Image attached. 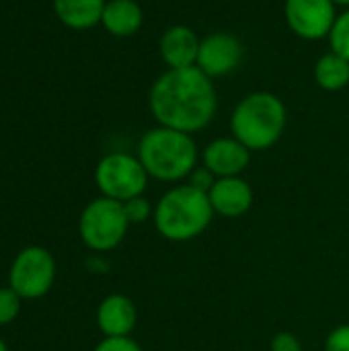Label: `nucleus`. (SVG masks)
Here are the masks:
<instances>
[{
    "instance_id": "22",
    "label": "nucleus",
    "mask_w": 349,
    "mask_h": 351,
    "mask_svg": "<svg viewBox=\"0 0 349 351\" xmlns=\"http://www.w3.org/2000/svg\"><path fill=\"white\" fill-rule=\"evenodd\" d=\"M325 351H349V325L335 327L327 339H325Z\"/></svg>"
},
{
    "instance_id": "1",
    "label": "nucleus",
    "mask_w": 349,
    "mask_h": 351,
    "mask_svg": "<svg viewBox=\"0 0 349 351\" xmlns=\"http://www.w3.org/2000/svg\"><path fill=\"white\" fill-rule=\"evenodd\" d=\"M148 107L158 125L195 134L206 130L218 109L214 80L197 66L169 68L150 86Z\"/></svg>"
},
{
    "instance_id": "19",
    "label": "nucleus",
    "mask_w": 349,
    "mask_h": 351,
    "mask_svg": "<svg viewBox=\"0 0 349 351\" xmlns=\"http://www.w3.org/2000/svg\"><path fill=\"white\" fill-rule=\"evenodd\" d=\"M123 210H125L130 224H144L150 216H154V208L150 206V202L144 195L123 202Z\"/></svg>"
},
{
    "instance_id": "14",
    "label": "nucleus",
    "mask_w": 349,
    "mask_h": 351,
    "mask_svg": "<svg viewBox=\"0 0 349 351\" xmlns=\"http://www.w3.org/2000/svg\"><path fill=\"white\" fill-rule=\"evenodd\" d=\"M144 23L142 6L136 0H107L101 25L113 37H132Z\"/></svg>"
},
{
    "instance_id": "4",
    "label": "nucleus",
    "mask_w": 349,
    "mask_h": 351,
    "mask_svg": "<svg viewBox=\"0 0 349 351\" xmlns=\"http://www.w3.org/2000/svg\"><path fill=\"white\" fill-rule=\"evenodd\" d=\"M288 123V109L284 101L267 90H255L243 97L232 115V136L243 142L251 152L267 150L284 136Z\"/></svg>"
},
{
    "instance_id": "6",
    "label": "nucleus",
    "mask_w": 349,
    "mask_h": 351,
    "mask_svg": "<svg viewBox=\"0 0 349 351\" xmlns=\"http://www.w3.org/2000/svg\"><path fill=\"white\" fill-rule=\"evenodd\" d=\"M148 179L140 158L128 152H111L103 156L95 169V183L101 195L121 204L144 195Z\"/></svg>"
},
{
    "instance_id": "3",
    "label": "nucleus",
    "mask_w": 349,
    "mask_h": 351,
    "mask_svg": "<svg viewBox=\"0 0 349 351\" xmlns=\"http://www.w3.org/2000/svg\"><path fill=\"white\" fill-rule=\"evenodd\" d=\"M214 218L208 193L179 185L169 189L154 206V228L171 243H187L206 232Z\"/></svg>"
},
{
    "instance_id": "11",
    "label": "nucleus",
    "mask_w": 349,
    "mask_h": 351,
    "mask_svg": "<svg viewBox=\"0 0 349 351\" xmlns=\"http://www.w3.org/2000/svg\"><path fill=\"white\" fill-rule=\"evenodd\" d=\"M202 39L187 25L169 27L158 41V51L167 68H193L197 64Z\"/></svg>"
},
{
    "instance_id": "18",
    "label": "nucleus",
    "mask_w": 349,
    "mask_h": 351,
    "mask_svg": "<svg viewBox=\"0 0 349 351\" xmlns=\"http://www.w3.org/2000/svg\"><path fill=\"white\" fill-rule=\"evenodd\" d=\"M21 306H23V298L10 286L0 288V327L10 325L19 317Z\"/></svg>"
},
{
    "instance_id": "17",
    "label": "nucleus",
    "mask_w": 349,
    "mask_h": 351,
    "mask_svg": "<svg viewBox=\"0 0 349 351\" xmlns=\"http://www.w3.org/2000/svg\"><path fill=\"white\" fill-rule=\"evenodd\" d=\"M329 43L333 51L349 60V8L346 12L337 14V21L329 33Z\"/></svg>"
},
{
    "instance_id": "23",
    "label": "nucleus",
    "mask_w": 349,
    "mask_h": 351,
    "mask_svg": "<svg viewBox=\"0 0 349 351\" xmlns=\"http://www.w3.org/2000/svg\"><path fill=\"white\" fill-rule=\"evenodd\" d=\"M272 351H302V343L294 333L280 331L272 339Z\"/></svg>"
},
{
    "instance_id": "12",
    "label": "nucleus",
    "mask_w": 349,
    "mask_h": 351,
    "mask_svg": "<svg viewBox=\"0 0 349 351\" xmlns=\"http://www.w3.org/2000/svg\"><path fill=\"white\" fill-rule=\"evenodd\" d=\"M208 197L214 214L222 218H239L247 214L253 206V189L243 177L216 179Z\"/></svg>"
},
{
    "instance_id": "5",
    "label": "nucleus",
    "mask_w": 349,
    "mask_h": 351,
    "mask_svg": "<svg viewBox=\"0 0 349 351\" xmlns=\"http://www.w3.org/2000/svg\"><path fill=\"white\" fill-rule=\"evenodd\" d=\"M130 226L123 204L103 195L86 204L78 220L82 243L97 253H107L121 245Z\"/></svg>"
},
{
    "instance_id": "15",
    "label": "nucleus",
    "mask_w": 349,
    "mask_h": 351,
    "mask_svg": "<svg viewBox=\"0 0 349 351\" xmlns=\"http://www.w3.org/2000/svg\"><path fill=\"white\" fill-rule=\"evenodd\" d=\"M105 2L107 0H51L58 21L74 31H86L99 25Z\"/></svg>"
},
{
    "instance_id": "7",
    "label": "nucleus",
    "mask_w": 349,
    "mask_h": 351,
    "mask_svg": "<svg viewBox=\"0 0 349 351\" xmlns=\"http://www.w3.org/2000/svg\"><path fill=\"white\" fill-rule=\"evenodd\" d=\"M56 282V259L43 247H25L12 259L8 271V286L23 300H37L45 296Z\"/></svg>"
},
{
    "instance_id": "9",
    "label": "nucleus",
    "mask_w": 349,
    "mask_h": 351,
    "mask_svg": "<svg viewBox=\"0 0 349 351\" xmlns=\"http://www.w3.org/2000/svg\"><path fill=\"white\" fill-rule=\"evenodd\" d=\"M243 43L232 33H210L200 43L197 68L212 80L234 72L243 62Z\"/></svg>"
},
{
    "instance_id": "16",
    "label": "nucleus",
    "mask_w": 349,
    "mask_h": 351,
    "mask_svg": "<svg viewBox=\"0 0 349 351\" xmlns=\"http://www.w3.org/2000/svg\"><path fill=\"white\" fill-rule=\"evenodd\" d=\"M315 82L329 93L346 88L349 84V60L333 49L323 53L315 64Z\"/></svg>"
},
{
    "instance_id": "13",
    "label": "nucleus",
    "mask_w": 349,
    "mask_h": 351,
    "mask_svg": "<svg viewBox=\"0 0 349 351\" xmlns=\"http://www.w3.org/2000/svg\"><path fill=\"white\" fill-rule=\"evenodd\" d=\"M136 321V306L125 294H109L97 308V325L105 337H130Z\"/></svg>"
},
{
    "instance_id": "24",
    "label": "nucleus",
    "mask_w": 349,
    "mask_h": 351,
    "mask_svg": "<svg viewBox=\"0 0 349 351\" xmlns=\"http://www.w3.org/2000/svg\"><path fill=\"white\" fill-rule=\"evenodd\" d=\"M333 2H335V6L339 4V6H348L349 8V0H333Z\"/></svg>"
},
{
    "instance_id": "2",
    "label": "nucleus",
    "mask_w": 349,
    "mask_h": 351,
    "mask_svg": "<svg viewBox=\"0 0 349 351\" xmlns=\"http://www.w3.org/2000/svg\"><path fill=\"white\" fill-rule=\"evenodd\" d=\"M197 146L191 134L156 125L148 130L138 144V158L150 179L177 183L187 179L197 167Z\"/></svg>"
},
{
    "instance_id": "10",
    "label": "nucleus",
    "mask_w": 349,
    "mask_h": 351,
    "mask_svg": "<svg viewBox=\"0 0 349 351\" xmlns=\"http://www.w3.org/2000/svg\"><path fill=\"white\" fill-rule=\"evenodd\" d=\"M202 162L218 179H222V177H241L243 171L251 162V150L243 142H239L234 136L216 138L204 148Z\"/></svg>"
},
{
    "instance_id": "21",
    "label": "nucleus",
    "mask_w": 349,
    "mask_h": 351,
    "mask_svg": "<svg viewBox=\"0 0 349 351\" xmlns=\"http://www.w3.org/2000/svg\"><path fill=\"white\" fill-rule=\"evenodd\" d=\"M95 351H142L132 337H105Z\"/></svg>"
},
{
    "instance_id": "25",
    "label": "nucleus",
    "mask_w": 349,
    "mask_h": 351,
    "mask_svg": "<svg viewBox=\"0 0 349 351\" xmlns=\"http://www.w3.org/2000/svg\"><path fill=\"white\" fill-rule=\"evenodd\" d=\"M0 351H8V348H6V343H4L2 339H0Z\"/></svg>"
},
{
    "instance_id": "8",
    "label": "nucleus",
    "mask_w": 349,
    "mask_h": 351,
    "mask_svg": "<svg viewBox=\"0 0 349 351\" xmlns=\"http://www.w3.org/2000/svg\"><path fill=\"white\" fill-rule=\"evenodd\" d=\"M284 14L290 31L306 41L329 37L337 21L333 0H286Z\"/></svg>"
},
{
    "instance_id": "20",
    "label": "nucleus",
    "mask_w": 349,
    "mask_h": 351,
    "mask_svg": "<svg viewBox=\"0 0 349 351\" xmlns=\"http://www.w3.org/2000/svg\"><path fill=\"white\" fill-rule=\"evenodd\" d=\"M187 179H189L187 185H191V187H195V189H200V191H204V193H210V189L214 187V183H216L218 177H216L210 169H206V167L202 165V167H195Z\"/></svg>"
}]
</instances>
